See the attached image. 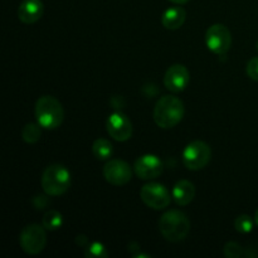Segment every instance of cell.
I'll return each instance as SVG.
<instances>
[{
    "label": "cell",
    "instance_id": "cell-1",
    "mask_svg": "<svg viewBox=\"0 0 258 258\" xmlns=\"http://www.w3.org/2000/svg\"><path fill=\"white\" fill-rule=\"evenodd\" d=\"M160 233L166 241L181 242L186 238L190 231V221L188 216L178 209H171L164 213L159 221Z\"/></svg>",
    "mask_w": 258,
    "mask_h": 258
},
{
    "label": "cell",
    "instance_id": "cell-2",
    "mask_svg": "<svg viewBox=\"0 0 258 258\" xmlns=\"http://www.w3.org/2000/svg\"><path fill=\"white\" fill-rule=\"evenodd\" d=\"M184 116V103L175 96H164L154 107V121L161 128L178 125Z\"/></svg>",
    "mask_w": 258,
    "mask_h": 258
},
{
    "label": "cell",
    "instance_id": "cell-3",
    "mask_svg": "<svg viewBox=\"0 0 258 258\" xmlns=\"http://www.w3.org/2000/svg\"><path fill=\"white\" fill-rule=\"evenodd\" d=\"M35 117L45 130L59 127L64 118V111L59 101L53 96H42L35 103Z\"/></svg>",
    "mask_w": 258,
    "mask_h": 258
},
{
    "label": "cell",
    "instance_id": "cell-4",
    "mask_svg": "<svg viewBox=\"0 0 258 258\" xmlns=\"http://www.w3.org/2000/svg\"><path fill=\"white\" fill-rule=\"evenodd\" d=\"M40 183L43 190L48 196H62L71 186V174L66 166L60 164H52L44 170Z\"/></svg>",
    "mask_w": 258,
    "mask_h": 258
},
{
    "label": "cell",
    "instance_id": "cell-5",
    "mask_svg": "<svg viewBox=\"0 0 258 258\" xmlns=\"http://www.w3.org/2000/svg\"><path fill=\"white\" fill-rule=\"evenodd\" d=\"M212 156L209 145L204 141L197 140L186 145L183 151V164L189 170H201L206 168Z\"/></svg>",
    "mask_w": 258,
    "mask_h": 258
},
{
    "label": "cell",
    "instance_id": "cell-6",
    "mask_svg": "<svg viewBox=\"0 0 258 258\" xmlns=\"http://www.w3.org/2000/svg\"><path fill=\"white\" fill-rule=\"evenodd\" d=\"M19 243L23 251L28 254H38L44 249L47 234L44 227L39 224H29L20 232Z\"/></svg>",
    "mask_w": 258,
    "mask_h": 258
},
{
    "label": "cell",
    "instance_id": "cell-7",
    "mask_svg": "<svg viewBox=\"0 0 258 258\" xmlns=\"http://www.w3.org/2000/svg\"><path fill=\"white\" fill-rule=\"evenodd\" d=\"M141 201L151 209L161 211L170 204L171 197L165 185L159 183H149L141 188Z\"/></svg>",
    "mask_w": 258,
    "mask_h": 258
},
{
    "label": "cell",
    "instance_id": "cell-8",
    "mask_svg": "<svg viewBox=\"0 0 258 258\" xmlns=\"http://www.w3.org/2000/svg\"><path fill=\"white\" fill-rule=\"evenodd\" d=\"M207 47L211 52L224 55L232 44V35L228 28L223 24H213L206 33Z\"/></svg>",
    "mask_w": 258,
    "mask_h": 258
},
{
    "label": "cell",
    "instance_id": "cell-9",
    "mask_svg": "<svg viewBox=\"0 0 258 258\" xmlns=\"http://www.w3.org/2000/svg\"><path fill=\"white\" fill-rule=\"evenodd\" d=\"M103 176L112 185H125L133 178V171L126 161L112 159L103 168Z\"/></svg>",
    "mask_w": 258,
    "mask_h": 258
},
{
    "label": "cell",
    "instance_id": "cell-10",
    "mask_svg": "<svg viewBox=\"0 0 258 258\" xmlns=\"http://www.w3.org/2000/svg\"><path fill=\"white\" fill-rule=\"evenodd\" d=\"M106 127L108 135L116 141H127L133 135V123L122 112L111 113L107 118Z\"/></svg>",
    "mask_w": 258,
    "mask_h": 258
},
{
    "label": "cell",
    "instance_id": "cell-11",
    "mask_svg": "<svg viewBox=\"0 0 258 258\" xmlns=\"http://www.w3.org/2000/svg\"><path fill=\"white\" fill-rule=\"evenodd\" d=\"M163 161L158 156L146 154V155L140 156L135 161L134 170H135V174L140 179L150 180V179L158 178L163 173Z\"/></svg>",
    "mask_w": 258,
    "mask_h": 258
},
{
    "label": "cell",
    "instance_id": "cell-12",
    "mask_svg": "<svg viewBox=\"0 0 258 258\" xmlns=\"http://www.w3.org/2000/svg\"><path fill=\"white\" fill-rule=\"evenodd\" d=\"M190 75L183 64H173L168 68L164 76V85L171 92H183L189 85Z\"/></svg>",
    "mask_w": 258,
    "mask_h": 258
},
{
    "label": "cell",
    "instance_id": "cell-13",
    "mask_svg": "<svg viewBox=\"0 0 258 258\" xmlns=\"http://www.w3.org/2000/svg\"><path fill=\"white\" fill-rule=\"evenodd\" d=\"M43 9L40 0H23L18 8V18L24 24H33L42 18Z\"/></svg>",
    "mask_w": 258,
    "mask_h": 258
},
{
    "label": "cell",
    "instance_id": "cell-14",
    "mask_svg": "<svg viewBox=\"0 0 258 258\" xmlns=\"http://www.w3.org/2000/svg\"><path fill=\"white\" fill-rule=\"evenodd\" d=\"M171 196H173L174 202L178 206L185 207L189 203H191V201L196 197V186L189 180H179L174 185Z\"/></svg>",
    "mask_w": 258,
    "mask_h": 258
},
{
    "label": "cell",
    "instance_id": "cell-15",
    "mask_svg": "<svg viewBox=\"0 0 258 258\" xmlns=\"http://www.w3.org/2000/svg\"><path fill=\"white\" fill-rule=\"evenodd\" d=\"M185 10L181 7H174L169 8L168 10H165V13L163 14L161 18V23H163L164 27L169 30H176L184 24L185 22Z\"/></svg>",
    "mask_w": 258,
    "mask_h": 258
},
{
    "label": "cell",
    "instance_id": "cell-16",
    "mask_svg": "<svg viewBox=\"0 0 258 258\" xmlns=\"http://www.w3.org/2000/svg\"><path fill=\"white\" fill-rule=\"evenodd\" d=\"M92 153L97 160H107L112 156V145L106 139H97L92 145Z\"/></svg>",
    "mask_w": 258,
    "mask_h": 258
},
{
    "label": "cell",
    "instance_id": "cell-17",
    "mask_svg": "<svg viewBox=\"0 0 258 258\" xmlns=\"http://www.w3.org/2000/svg\"><path fill=\"white\" fill-rule=\"evenodd\" d=\"M43 227L48 231H57L62 227L63 224V216L58 211H48L47 213L43 216Z\"/></svg>",
    "mask_w": 258,
    "mask_h": 258
},
{
    "label": "cell",
    "instance_id": "cell-18",
    "mask_svg": "<svg viewBox=\"0 0 258 258\" xmlns=\"http://www.w3.org/2000/svg\"><path fill=\"white\" fill-rule=\"evenodd\" d=\"M42 126L39 123H27L22 130V139L27 144H34L42 136V131H40Z\"/></svg>",
    "mask_w": 258,
    "mask_h": 258
},
{
    "label": "cell",
    "instance_id": "cell-19",
    "mask_svg": "<svg viewBox=\"0 0 258 258\" xmlns=\"http://www.w3.org/2000/svg\"><path fill=\"white\" fill-rule=\"evenodd\" d=\"M254 226V222L248 214H241L236 218L234 221V228H236L237 232L239 233H249L252 232Z\"/></svg>",
    "mask_w": 258,
    "mask_h": 258
},
{
    "label": "cell",
    "instance_id": "cell-20",
    "mask_svg": "<svg viewBox=\"0 0 258 258\" xmlns=\"http://www.w3.org/2000/svg\"><path fill=\"white\" fill-rule=\"evenodd\" d=\"M85 256L87 258H106L108 254L107 249L101 242H92L86 248Z\"/></svg>",
    "mask_w": 258,
    "mask_h": 258
},
{
    "label": "cell",
    "instance_id": "cell-21",
    "mask_svg": "<svg viewBox=\"0 0 258 258\" xmlns=\"http://www.w3.org/2000/svg\"><path fill=\"white\" fill-rule=\"evenodd\" d=\"M224 256L227 258H241L243 256V248L237 242H228L223 249Z\"/></svg>",
    "mask_w": 258,
    "mask_h": 258
},
{
    "label": "cell",
    "instance_id": "cell-22",
    "mask_svg": "<svg viewBox=\"0 0 258 258\" xmlns=\"http://www.w3.org/2000/svg\"><path fill=\"white\" fill-rule=\"evenodd\" d=\"M246 72L251 80L257 81L258 82V57L252 58V59L247 63Z\"/></svg>",
    "mask_w": 258,
    "mask_h": 258
},
{
    "label": "cell",
    "instance_id": "cell-23",
    "mask_svg": "<svg viewBox=\"0 0 258 258\" xmlns=\"http://www.w3.org/2000/svg\"><path fill=\"white\" fill-rule=\"evenodd\" d=\"M33 204L37 209H43L48 204V198L45 196H38L33 199Z\"/></svg>",
    "mask_w": 258,
    "mask_h": 258
},
{
    "label": "cell",
    "instance_id": "cell-24",
    "mask_svg": "<svg viewBox=\"0 0 258 258\" xmlns=\"http://www.w3.org/2000/svg\"><path fill=\"white\" fill-rule=\"evenodd\" d=\"M87 238H86L85 236H78L77 238H76V243L78 244V246H86V243H87Z\"/></svg>",
    "mask_w": 258,
    "mask_h": 258
},
{
    "label": "cell",
    "instance_id": "cell-25",
    "mask_svg": "<svg viewBox=\"0 0 258 258\" xmlns=\"http://www.w3.org/2000/svg\"><path fill=\"white\" fill-rule=\"evenodd\" d=\"M169 2L174 3V4H179V5H181V4H185V3H188L189 0H169Z\"/></svg>",
    "mask_w": 258,
    "mask_h": 258
},
{
    "label": "cell",
    "instance_id": "cell-26",
    "mask_svg": "<svg viewBox=\"0 0 258 258\" xmlns=\"http://www.w3.org/2000/svg\"><path fill=\"white\" fill-rule=\"evenodd\" d=\"M254 222H256V224L258 226V209L256 211V214H254Z\"/></svg>",
    "mask_w": 258,
    "mask_h": 258
},
{
    "label": "cell",
    "instance_id": "cell-27",
    "mask_svg": "<svg viewBox=\"0 0 258 258\" xmlns=\"http://www.w3.org/2000/svg\"><path fill=\"white\" fill-rule=\"evenodd\" d=\"M256 49L258 50V40H257V43H256Z\"/></svg>",
    "mask_w": 258,
    "mask_h": 258
}]
</instances>
